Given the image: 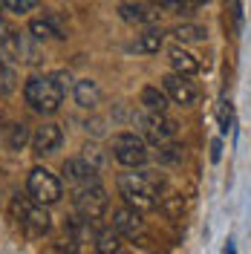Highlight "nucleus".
<instances>
[{"label": "nucleus", "mask_w": 251, "mask_h": 254, "mask_svg": "<svg viewBox=\"0 0 251 254\" xmlns=\"http://www.w3.org/2000/svg\"><path fill=\"white\" fill-rule=\"evenodd\" d=\"M69 90V75L66 72H52V75H32L23 84V98L32 113L38 116H55L63 104V95Z\"/></svg>", "instance_id": "f257e3e1"}, {"label": "nucleus", "mask_w": 251, "mask_h": 254, "mask_svg": "<svg viewBox=\"0 0 251 254\" xmlns=\"http://www.w3.org/2000/svg\"><path fill=\"white\" fill-rule=\"evenodd\" d=\"M162 190H165V176L156 171H139V174H122L119 176V193L125 199V205L136 211H153L162 202Z\"/></svg>", "instance_id": "f03ea898"}, {"label": "nucleus", "mask_w": 251, "mask_h": 254, "mask_svg": "<svg viewBox=\"0 0 251 254\" xmlns=\"http://www.w3.org/2000/svg\"><path fill=\"white\" fill-rule=\"evenodd\" d=\"M0 55L15 64H23V66H41L44 64V44L0 20Z\"/></svg>", "instance_id": "7ed1b4c3"}, {"label": "nucleus", "mask_w": 251, "mask_h": 254, "mask_svg": "<svg viewBox=\"0 0 251 254\" xmlns=\"http://www.w3.org/2000/svg\"><path fill=\"white\" fill-rule=\"evenodd\" d=\"M12 217H15L17 225H20L29 237H44L49 228H52V217H49L47 205L35 202L29 193L12 199Z\"/></svg>", "instance_id": "20e7f679"}, {"label": "nucleus", "mask_w": 251, "mask_h": 254, "mask_svg": "<svg viewBox=\"0 0 251 254\" xmlns=\"http://www.w3.org/2000/svg\"><path fill=\"white\" fill-rule=\"evenodd\" d=\"M110 153L113 159L122 165V168H130V171H139L147 165L150 159V150H147V142L141 133H116L113 136V144H110Z\"/></svg>", "instance_id": "39448f33"}, {"label": "nucleus", "mask_w": 251, "mask_h": 254, "mask_svg": "<svg viewBox=\"0 0 251 254\" xmlns=\"http://www.w3.org/2000/svg\"><path fill=\"white\" fill-rule=\"evenodd\" d=\"M26 193H29L35 202H41V205H58L63 196V185L61 179L47 171V168H32L29 176H26Z\"/></svg>", "instance_id": "423d86ee"}, {"label": "nucleus", "mask_w": 251, "mask_h": 254, "mask_svg": "<svg viewBox=\"0 0 251 254\" xmlns=\"http://www.w3.org/2000/svg\"><path fill=\"white\" fill-rule=\"evenodd\" d=\"M133 122H136V127H139V133L144 136V142L153 144V147H159V144L171 142V139H176V122L173 119H168L165 113H136L133 116Z\"/></svg>", "instance_id": "0eeeda50"}, {"label": "nucleus", "mask_w": 251, "mask_h": 254, "mask_svg": "<svg viewBox=\"0 0 251 254\" xmlns=\"http://www.w3.org/2000/svg\"><path fill=\"white\" fill-rule=\"evenodd\" d=\"M72 205H75V214H81V217H87V220L98 222L104 214H107V208H110V196H107V190H104L101 182H95V185L75 188Z\"/></svg>", "instance_id": "6e6552de"}, {"label": "nucleus", "mask_w": 251, "mask_h": 254, "mask_svg": "<svg viewBox=\"0 0 251 254\" xmlns=\"http://www.w3.org/2000/svg\"><path fill=\"white\" fill-rule=\"evenodd\" d=\"M162 87H165L168 98H171L173 104H179V107H193V104L199 101V90L188 81V75L171 72V75L162 78Z\"/></svg>", "instance_id": "1a4fd4ad"}, {"label": "nucleus", "mask_w": 251, "mask_h": 254, "mask_svg": "<svg viewBox=\"0 0 251 254\" xmlns=\"http://www.w3.org/2000/svg\"><path fill=\"white\" fill-rule=\"evenodd\" d=\"M63 144V130L58 125H52V122H47V125H41L35 133H32V153L35 156H52L55 150H61Z\"/></svg>", "instance_id": "9d476101"}, {"label": "nucleus", "mask_w": 251, "mask_h": 254, "mask_svg": "<svg viewBox=\"0 0 251 254\" xmlns=\"http://www.w3.org/2000/svg\"><path fill=\"white\" fill-rule=\"evenodd\" d=\"M63 176H66V182L72 185V188H84V185H95V182H101L98 179V168L95 165H90L84 156H72L63 162Z\"/></svg>", "instance_id": "9b49d317"}, {"label": "nucleus", "mask_w": 251, "mask_h": 254, "mask_svg": "<svg viewBox=\"0 0 251 254\" xmlns=\"http://www.w3.org/2000/svg\"><path fill=\"white\" fill-rule=\"evenodd\" d=\"M159 15H162V9L153 0L150 3H122L119 6V17L125 23H133V26H153V23H159Z\"/></svg>", "instance_id": "f8f14e48"}, {"label": "nucleus", "mask_w": 251, "mask_h": 254, "mask_svg": "<svg viewBox=\"0 0 251 254\" xmlns=\"http://www.w3.org/2000/svg\"><path fill=\"white\" fill-rule=\"evenodd\" d=\"M29 35L35 41L47 44V41H63L66 38V29H63L61 17L55 15V12H44V17L29 20Z\"/></svg>", "instance_id": "ddd939ff"}, {"label": "nucleus", "mask_w": 251, "mask_h": 254, "mask_svg": "<svg viewBox=\"0 0 251 254\" xmlns=\"http://www.w3.org/2000/svg\"><path fill=\"white\" fill-rule=\"evenodd\" d=\"M110 225L122 234V237H127V240H136L144 231V220H141V211H136V208H130V205H125V208H116L113 211V220H110Z\"/></svg>", "instance_id": "4468645a"}, {"label": "nucleus", "mask_w": 251, "mask_h": 254, "mask_svg": "<svg viewBox=\"0 0 251 254\" xmlns=\"http://www.w3.org/2000/svg\"><path fill=\"white\" fill-rule=\"evenodd\" d=\"M162 47H165V29L153 23L141 35H136L133 44H127V52H133V55H156Z\"/></svg>", "instance_id": "2eb2a0df"}, {"label": "nucleus", "mask_w": 251, "mask_h": 254, "mask_svg": "<svg viewBox=\"0 0 251 254\" xmlns=\"http://www.w3.org/2000/svg\"><path fill=\"white\" fill-rule=\"evenodd\" d=\"M72 98L81 110H95L101 104V87L93 78H78L72 84Z\"/></svg>", "instance_id": "dca6fc26"}, {"label": "nucleus", "mask_w": 251, "mask_h": 254, "mask_svg": "<svg viewBox=\"0 0 251 254\" xmlns=\"http://www.w3.org/2000/svg\"><path fill=\"white\" fill-rule=\"evenodd\" d=\"M168 58H171V66L173 72H179V75H196L199 69H202V64H199V58L193 55V52H188V49L182 47H173L171 52H168Z\"/></svg>", "instance_id": "f3484780"}, {"label": "nucleus", "mask_w": 251, "mask_h": 254, "mask_svg": "<svg viewBox=\"0 0 251 254\" xmlns=\"http://www.w3.org/2000/svg\"><path fill=\"white\" fill-rule=\"evenodd\" d=\"M122 234L113 228V225H104V228H95V237H93V249L98 254H119L125 246H122Z\"/></svg>", "instance_id": "a211bd4d"}, {"label": "nucleus", "mask_w": 251, "mask_h": 254, "mask_svg": "<svg viewBox=\"0 0 251 254\" xmlns=\"http://www.w3.org/2000/svg\"><path fill=\"white\" fill-rule=\"evenodd\" d=\"M66 237L75 240V243H93V237H95L93 220H87V217H81V214L69 217V220H66Z\"/></svg>", "instance_id": "6ab92c4d"}, {"label": "nucleus", "mask_w": 251, "mask_h": 254, "mask_svg": "<svg viewBox=\"0 0 251 254\" xmlns=\"http://www.w3.org/2000/svg\"><path fill=\"white\" fill-rule=\"evenodd\" d=\"M171 35L179 44H205L208 41V29L199 26V23H179V26L171 29Z\"/></svg>", "instance_id": "aec40b11"}, {"label": "nucleus", "mask_w": 251, "mask_h": 254, "mask_svg": "<svg viewBox=\"0 0 251 254\" xmlns=\"http://www.w3.org/2000/svg\"><path fill=\"white\" fill-rule=\"evenodd\" d=\"M168 104H171V98L165 93V87H162V90H159V87H144V90H141V107H144V110L165 113Z\"/></svg>", "instance_id": "412c9836"}, {"label": "nucleus", "mask_w": 251, "mask_h": 254, "mask_svg": "<svg viewBox=\"0 0 251 254\" xmlns=\"http://www.w3.org/2000/svg\"><path fill=\"white\" fill-rule=\"evenodd\" d=\"M165 15H193L196 9H202L205 0H153Z\"/></svg>", "instance_id": "4be33fe9"}, {"label": "nucleus", "mask_w": 251, "mask_h": 254, "mask_svg": "<svg viewBox=\"0 0 251 254\" xmlns=\"http://www.w3.org/2000/svg\"><path fill=\"white\" fill-rule=\"evenodd\" d=\"M17 87V64L0 55V95H12Z\"/></svg>", "instance_id": "5701e85b"}, {"label": "nucleus", "mask_w": 251, "mask_h": 254, "mask_svg": "<svg viewBox=\"0 0 251 254\" xmlns=\"http://www.w3.org/2000/svg\"><path fill=\"white\" fill-rule=\"evenodd\" d=\"M156 159H159V165H182V159H185V147L176 144L171 139V142H165V144H159L156 147Z\"/></svg>", "instance_id": "b1692460"}, {"label": "nucleus", "mask_w": 251, "mask_h": 254, "mask_svg": "<svg viewBox=\"0 0 251 254\" xmlns=\"http://www.w3.org/2000/svg\"><path fill=\"white\" fill-rule=\"evenodd\" d=\"M26 142H32L29 127H26V125H12V127H9V139H6L9 150H23Z\"/></svg>", "instance_id": "393cba45"}, {"label": "nucleus", "mask_w": 251, "mask_h": 254, "mask_svg": "<svg viewBox=\"0 0 251 254\" xmlns=\"http://www.w3.org/2000/svg\"><path fill=\"white\" fill-rule=\"evenodd\" d=\"M41 0H0V9L9 12V15H29L38 9Z\"/></svg>", "instance_id": "a878e982"}, {"label": "nucleus", "mask_w": 251, "mask_h": 254, "mask_svg": "<svg viewBox=\"0 0 251 254\" xmlns=\"http://www.w3.org/2000/svg\"><path fill=\"white\" fill-rule=\"evenodd\" d=\"M81 156L87 159L90 165H95L98 171H101V168L107 165V156H104V150H101L98 144H84V147H81Z\"/></svg>", "instance_id": "bb28decb"}, {"label": "nucleus", "mask_w": 251, "mask_h": 254, "mask_svg": "<svg viewBox=\"0 0 251 254\" xmlns=\"http://www.w3.org/2000/svg\"><path fill=\"white\" fill-rule=\"evenodd\" d=\"M231 130V101L228 98H222L220 101V133L225 136Z\"/></svg>", "instance_id": "cd10ccee"}, {"label": "nucleus", "mask_w": 251, "mask_h": 254, "mask_svg": "<svg viewBox=\"0 0 251 254\" xmlns=\"http://www.w3.org/2000/svg\"><path fill=\"white\" fill-rule=\"evenodd\" d=\"M225 3H228V12L234 17V26L243 29V0H225Z\"/></svg>", "instance_id": "c85d7f7f"}, {"label": "nucleus", "mask_w": 251, "mask_h": 254, "mask_svg": "<svg viewBox=\"0 0 251 254\" xmlns=\"http://www.w3.org/2000/svg\"><path fill=\"white\" fill-rule=\"evenodd\" d=\"M220 150H222V144H220V142H214V153H211V159H214V162L220 159Z\"/></svg>", "instance_id": "c756f323"}, {"label": "nucleus", "mask_w": 251, "mask_h": 254, "mask_svg": "<svg viewBox=\"0 0 251 254\" xmlns=\"http://www.w3.org/2000/svg\"><path fill=\"white\" fill-rule=\"evenodd\" d=\"M0 12H3V9H0Z\"/></svg>", "instance_id": "7c9ffc66"}]
</instances>
